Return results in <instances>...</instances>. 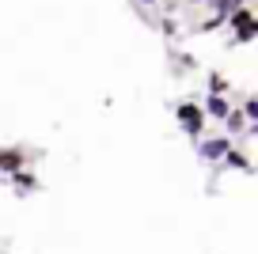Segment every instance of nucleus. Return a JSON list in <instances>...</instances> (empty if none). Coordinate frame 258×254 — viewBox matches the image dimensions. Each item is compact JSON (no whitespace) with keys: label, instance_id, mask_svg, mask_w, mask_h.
<instances>
[{"label":"nucleus","instance_id":"1","mask_svg":"<svg viewBox=\"0 0 258 254\" xmlns=\"http://www.w3.org/2000/svg\"><path fill=\"white\" fill-rule=\"evenodd\" d=\"M232 23H235V31H239V38H254L258 34V23H254V16H250L247 8H239L232 16Z\"/></svg>","mask_w":258,"mask_h":254},{"label":"nucleus","instance_id":"3","mask_svg":"<svg viewBox=\"0 0 258 254\" xmlns=\"http://www.w3.org/2000/svg\"><path fill=\"white\" fill-rule=\"evenodd\" d=\"M19 163H23V156H19L16 148H8V152H4V156H0V167H4L8 175H16V171H19Z\"/></svg>","mask_w":258,"mask_h":254},{"label":"nucleus","instance_id":"5","mask_svg":"<svg viewBox=\"0 0 258 254\" xmlns=\"http://www.w3.org/2000/svg\"><path fill=\"white\" fill-rule=\"evenodd\" d=\"M202 152H205V156H209V159H213V156H220V152H224V141H213V144H205Z\"/></svg>","mask_w":258,"mask_h":254},{"label":"nucleus","instance_id":"4","mask_svg":"<svg viewBox=\"0 0 258 254\" xmlns=\"http://www.w3.org/2000/svg\"><path fill=\"white\" fill-rule=\"evenodd\" d=\"M209 114H217V118H224V114H228V103H224V99H220V95H213V99H209Z\"/></svg>","mask_w":258,"mask_h":254},{"label":"nucleus","instance_id":"2","mask_svg":"<svg viewBox=\"0 0 258 254\" xmlns=\"http://www.w3.org/2000/svg\"><path fill=\"white\" fill-rule=\"evenodd\" d=\"M178 118L186 121V129H190V133H202V110H198V106L182 103V106H178Z\"/></svg>","mask_w":258,"mask_h":254}]
</instances>
